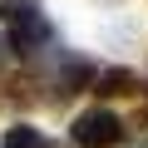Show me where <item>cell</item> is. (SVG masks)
Listing matches in <instances>:
<instances>
[{
    "mask_svg": "<svg viewBox=\"0 0 148 148\" xmlns=\"http://www.w3.org/2000/svg\"><path fill=\"white\" fill-rule=\"evenodd\" d=\"M0 148H54V143L35 123H10V128H0Z\"/></svg>",
    "mask_w": 148,
    "mask_h": 148,
    "instance_id": "5b68a950",
    "label": "cell"
},
{
    "mask_svg": "<svg viewBox=\"0 0 148 148\" xmlns=\"http://www.w3.org/2000/svg\"><path fill=\"white\" fill-rule=\"evenodd\" d=\"M0 49H5V35H0Z\"/></svg>",
    "mask_w": 148,
    "mask_h": 148,
    "instance_id": "52a82bcc",
    "label": "cell"
},
{
    "mask_svg": "<svg viewBox=\"0 0 148 148\" xmlns=\"http://www.w3.org/2000/svg\"><path fill=\"white\" fill-rule=\"evenodd\" d=\"M94 94L99 99H128V94H138V74L133 69H104L94 79Z\"/></svg>",
    "mask_w": 148,
    "mask_h": 148,
    "instance_id": "277c9868",
    "label": "cell"
},
{
    "mask_svg": "<svg viewBox=\"0 0 148 148\" xmlns=\"http://www.w3.org/2000/svg\"><path fill=\"white\" fill-rule=\"evenodd\" d=\"M69 143L74 148H114V143H123V119L114 109H84L69 123Z\"/></svg>",
    "mask_w": 148,
    "mask_h": 148,
    "instance_id": "6da1fadb",
    "label": "cell"
},
{
    "mask_svg": "<svg viewBox=\"0 0 148 148\" xmlns=\"http://www.w3.org/2000/svg\"><path fill=\"white\" fill-rule=\"evenodd\" d=\"M49 40H54V30H49L45 10H25V15L10 20V49L15 54H40Z\"/></svg>",
    "mask_w": 148,
    "mask_h": 148,
    "instance_id": "7a4b0ae2",
    "label": "cell"
},
{
    "mask_svg": "<svg viewBox=\"0 0 148 148\" xmlns=\"http://www.w3.org/2000/svg\"><path fill=\"white\" fill-rule=\"evenodd\" d=\"M94 79H99V69H94L84 54H64V59H59V79H54V99L84 89V84H94Z\"/></svg>",
    "mask_w": 148,
    "mask_h": 148,
    "instance_id": "3957f363",
    "label": "cell"
},
{
    "mask_svg": "<svg viewBox=\"0 0 148 148\" xmlns=\"http://www.w3.org/2000/svg\"><path fill=\"white\" fill-rule=\"evenodd\" d=\"M25 10H35V0H0V20H15Z\"/></svg>",
    "mask_w": 148,
    "mask_h": 148,
    "instance_id": "8992f818",
    "label": "cell"
}]
</instances>
